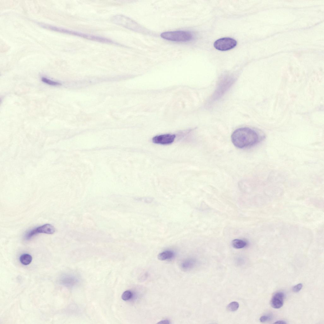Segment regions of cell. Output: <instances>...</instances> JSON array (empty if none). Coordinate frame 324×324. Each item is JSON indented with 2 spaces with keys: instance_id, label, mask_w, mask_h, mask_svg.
Returning a JSON list of instances; mask_svg holds the SVG:
<instances>
[{
  "instance_id": "10",
  "label": "cell",
  "mask_w": 324,
  "mask_h": 324,
  "mask_svg": "<svg viewBox=\"0 0 324 324\" xmlns=\"http://www.w3.org/2000/svg\"><path fill=\"white\" fill-rule=\"evenodd\" d=\"M232 245L235 249H241L245 247L247 245L245 241L239 239H235L232 242Z\"/></svg>"
},
{
  "instance_id": "8",
  "label": "cell",
  "mask_w": 324,
  "mask_h": 324,
  "mask_svg": "<svg viewBox=\"0 0 324 324\" xmlns=\"http://www.w3.org/2000/svg\"><path fill=\"white\" fill-rule=\"evenodd\" d=\"M284 298V294L283 292H279L276 293L273 295L271 300L272 307L276 309L281 308L283 305Z\"/></svg>"
},
{
  "instance_id": "18",
  "label": "cell",
  "mask_w": 324,
  "mask_h": 324,
  "mask_svg": "<svg viewBox=\"0 0 324 324\" xmlns=\"http://www.w3.org/2000/svg\"><path fill=\"white\" fill-rule=\"evenodd\" d=\"M157 323H160V324H162H162H169V323H170V322L168 320H162L161 321H160V322H159Z\"/></svg>"
},
{
  "instance_id": "12",
  "label": "cell",
  "mask_w": 324,
  "mask_h": 324,
  "mask_svg": "<svg viewBox=\"0 0 324 324\" xmlns=\"http://www.w3.org/2000/svg\"><path fill=\"white\" fill-rule=\"evenodd\" d=\"M239 303L236 302H233L228 305L227 308L228 311H235L239 309Z\"/></svg>"
},
{
  "instance_id": "15",
  "label": "cell",
  "mask_w": 324,
  "mask_h": 324,
  "mask_svg": "<svg viewBox=\"0 0 324 324\" xmlns=\"http://www.w3.org/2000/svg\"><path fill=\"white\" fill-rule=\"evenodd\" d=\"M272 319V316L271 315H264L262 316L260 319V321L262 323L271 321Z\"/></svg>"
},
{
  "instance_id": "1",
  "label": "cell",
  "mask_w": 324,
  "mask_h": 324,
  "mask_svg": "<svg viewBox=\"0 0 324 324\" xmlns=\"http://www.w3.org/2000/svg\"><path fill=\"white\" fill-rule=\"evenodd\" d=\"M234 145L239 149L251 147L258 144L260 137L254 130L248 128H242L235 130L231 136Z\"/></svg>"
},
{
  "instance_id": "13",
  "label": "cell",
  "mask_w": 324,
  "mask_h": 324,
  "mask_svg": "<svg viewBox=\"0 0 324 324\" xmlns=\"http://www.w3.org/2000/svg\"><path fill=\"white\" fill-rule=\"evenodd\" d=\"M132 296V292L129 291H127L123 293L122 298L123 300L127 301L130 299Z\"/></svg>"
},
{
  "instance_id": "11",
  "label": "cell",
  "mask_w": 324,
  "mask_h": 324,
  "mask_svg": "<svg viewBox=\"0 0 324 324\" xmlns=\"http://www.w3.org/2000/svg\"><path fill=\"white\" fill-rule=\"evenodd\" d=\"M32 261V257L28 254H24L20 257V261L23 264L27 265L30 264Z\"/></svg>"
},
{
  "instance_id": "6",
  "label": "cell",
  "mask_w": 324,
  "mask_h": 324,
  "mask_svg": "<svg viewBox=\"0 0 324 324\" xmlns=\"http://www.w3.org/2000/svg\"><path fill=\"white\" fill-rule=\"evenodd\" d=\"M55 232V228L51 224H47L37 227L28 233L25 236L26 239L28 240L34 235L39 233L48 234H54Z\"/></svg>"
},
{
  "instance_id": "9",
  "label": "cell",
  "mask_w": 324,
  "mask_h": 324,
  "mask_svg": "<svg viewBox=\"0 0 324 324\" xmlns=\"http://www.w3.org/2000/svg\"><path fill=\"white\" fill-rule=\"evenodd\" d=\"M174 254L172 251H166L162 252L158 255V258L161 261H164L172 258Z\"/></svg>"
},
{
  "instance_id": "14",
  "label": "cell",
  "mask_w": 324,
  "mask_h": 324,
  "mask_svg": "<svg viewBox=\"0 0 324 324\" xmlns=\"http://www.w3.org/2000/svg\"><path fill=\"white\" fill-rule=\"evenodd\" d=\"M42 81L44 83L50 85H61V84L59 82L54 81L44 77L42 78Z\"/></svg>"
},
{
  "instance_id": "19",
  "label": "cell",
  "mask_w": 324,
  "mask_h": 324,
  "mask_svg": "<svg viewBox=\"0 0 324 324\" xmlns=\"http://www.w3.org/2000/svg\"><path fill=\"white\" fill-rule=\"evenodd\" d=\"M274 323H275V324H276H276H287V323L285 321H284L279 320V321H278L276 322H274Z\"/></svg>"
},
{
  "instance_id": "5",
  "label": "cell",
  "mask_w": 324,
  "mask_h": 324,
  "mask_svg": "<svg viewBox=\"0 0 324 324\" xmlns=\"http://www.w3.org/2000/svg\"><path fill=\"white\" fill-rule=\"evenodd\" d=\"M237 44L236 41L232 38L224 37L216 41L214 43V46L218 50L225 51L234 48Z\"/></svg>"
},
{
  "instance_id": "2",
  "label": "cell",
  "mask_w": 324,
  "mask_h": 324,
  "mask_svg": "<svg viewBox=\"0 0 324 324\" xmlns=\"http://www.w3.org/2000/svg\"><path fill=\"white\" fill-rule=\"evenodd\" d=\"M160 36L167 40L178 42H187L193 39V35L191 33L184 31L164 32L162 33Z\"/></svg>"
},
{
  "instance_id": "4",
  "label": "cell",
  "mask_w": 324,
  "mask_h": 324,
  "mask_svg": "<svg viewBox=\"0 0 324 324\" xmlns=\"http://www.w3.org/2000/svg\"><path fill=\"white\" fill-rule=\"evenodd\" d=\"M65 33L77 36L89 40L96 41L105 43L113 44L117 45L120 44L107 38L101 36L86 34L66 29Z\"/></svg>"
},
{
  "instance_id": "16",
  "label": "cell",
  "mask_w": 324,
  "mask_h": 324,
  "mask_svg": "<svg viewBox=\"0 0 324 324\" xmlns=\"http://www.w3.org/2000/svg\"><path fill=\"white\" fill-rule=\"evenodd\" d=\"M303 287V285L302 284H299L294 286L292 288V291L295 293L298 292L301 290Z\"/></svg>"
},
{
  "instance_id": "3",
  "label": "cell",
  "mask_w": 324,
  "mask_h": 324,
  "mask_svg": "<svg viewBox=\"0 0 324 324\" xmlns=\"http://www.w3.org/2000/svg\"><path fill=\"white\" fill-rule=\"evenodd\" d=\"M111 21L114 24L135 31H141V26L134 21L125 16L118 15L113 16Z\"/></svg>"
},
{
  "instance_id": "17",
  "label": "cell",
  "mask_w": 324,
  "mask_h": 324,
  "mask_svg": "<svg viewBox=\"0 0 324 324\" xmlns=\"http://www.w3.org/2000/svg\"><path fill=\"white\" fill-rule=\"evenodd\" d=\"M194 265V263L191 261L186 262L184 264V266L186 268H191Z\"/></svg>"
},
{
  "instance_id": "7",
  "label": "cell",
  "mask_w": 324,
  "mask_h": 324,
  "mask_svg": "<svg viewBox=\"0 0 324 324\" xmlns=\"http://www.w3.org/2000/svg\"><path fill=\"white\" fill-rule=\"evenodd\" d=\"M176 138L175 135L166 134L157 136L152 139V141L156 144L167 145L172 143Z\"/></svg>"
}]
</instances>
